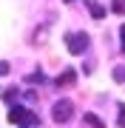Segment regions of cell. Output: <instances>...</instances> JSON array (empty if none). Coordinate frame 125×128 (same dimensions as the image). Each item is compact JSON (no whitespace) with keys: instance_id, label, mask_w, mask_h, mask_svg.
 Returning <instances> with one entry per match:
<instances>
[{"instance_id":"obj_6","label":"cell","mask_w":125,"mask_h":128,"mask_svg":"<svg viewBox=\"0 0 125 128\" xmlns=\"http://www.w3.org/2000/svg\"><path fill=\"white\" fill-rule=\"evenodd\" d=\"M83 122H85V125H91V128H105V122H102L97 114H85V117H83Z\"/></svg>"},{"instance_id":"obj_4","label":"cell","mask_w":125,"mask_h":128,"mask_svg":"<svg viewBox=\"0 0 125 128\" xmlns=\"http://www.w3.org/2000/svg\"><path fill=\"white\" fill-rule=\"evenodd\" d=\"M74 77H77L74 68H65L60 77H57V86H74Z\"/></svg>"},{"instance_id":"obj_7","label":"cell","mask_w":125,"mask_h":128,"mask_svg":"<svg viewBox=\"0 0 125 128\" xmlns=\"http://www.w3.org/2000/svg\"><path fill=\"white\" fill-rule=\"evenodd\" d=\"M111 12L114 14H125V0H114V3H111Z\"/></svg>"},{"instance_id":"obj_13","label":"cell","mask_w":125,"mask_h":128,"mask_svg":"<svg viewBox=\"0 0 125 128\" xmlns=\"http://www.w3.org/2000/svg\"><path fill=\"white\" fill-rule=\"evenodd\" d=\"M120 37H122V51H125V26L120 28Z\"/></svg>"},{"instance_id":"obj_8","label":"cell","mask_w":125,"mask_h":128,"mask_svg":"<svg viewBox=\"0 0 125 128\" xmlns=\"http://www.w3.org/2000/svg\"><path fill=\"white\" fill-rule=\"evenodd\" d=\"M3 97H6V102H14V100L20 97V88H9V91H6Z\"/></svg>"},{"instance_id":"obj_10","label":"cell","mask_w":125,"mask_h":128,"mask_svg":"<svg viewBox=\"0 0 125 128\" xmlns=\"http://www.w3.org/2000/svg\"><path fill=\"white\" fill-rule=\"evenodd\" d=\"M9 71H11V66L6 63V60H0V77H3V74H9Z\"/></svg>"},{"instance_id":"obj_11","label":"cell","mask_w":125,"mask_h":128,"mask_svg":"<svg viewBox=\"0 0 125 128\" xmlns=\"http://www.w3.org/2000/svg\"><path fill=\"white\" fill-rule=\"evenodd\" d=\"M117 122H120V128H125V105H120V120Z\"/></svg>"},{"instance_id":"obj_3","label":"cell","mask_w":125,"mask_h":128,"mask_svg":"<svg viewBox=\"0 0 125 128\" xmlns=\"http://www.w3.org/2000/svg\"><path fill=\"white\" fill-rule=\"evenodd\" d=\"M65 43H68V51L71 54H85V48H88V34L85 32H77V34H65Z\"/></svg>"},{"instance_id":"obj_2","label":"cell","mask_w":125,"mask_h":128,"mask_svg":"<svg viewBox=\"0 0 125 128\" xmlns=\"http://www.w3.org/2000/svg\"><path fill=\"white\" fill-rule=\"evenodd\" d=\"M51 117H54V122H68V120L74 117V102L71 100H57Z\"/></svg>"},{"instance_id":"obj_9","label":"cell","mask_w":125,"mask_h":128,"mask_svg":"<svg viewBox=\"0 0 125 128\" xmlns=\"http://www.w3.org/2000/svg\"><path fill=\"white\" fill-rule=\"evenodd\" d=\"M114 80L117 82H125V66H117V68H114Z\"/></svg>"},{"instance_id":"obj_14","label":"cell","mask_w":125,"mask_h":128,"mask_svg":"<svg viewBox=\"0 0 125 128\" xmlns=\"http://www.w3.org/2000/svg\"><path fill=\"white\" fill-rule=\"evenodd\" d=\"M65 3H71V0H65Z\"/></svg>"},{"instance_id":"obj_1","label":"cell","mask_w":125,"mask_h":128,"mask_svg":"<svg viewBox=\"0 0 125 128\" xmlns=\"http://www.w3.org/2000/svg\"><path fill=\"white\" fill-rule=\"evenodd\" d=\"M9 122L20 125V128H34V125H40V117L34 114L31 108H23V105H11V111H9Z\"/></svg>"},{"instance_id":"obj_12","label":"cell","mask_w":125,"mask_h":128,"mask_svg":"<svg viewBox=\"0 0 125 128\" xmlns=\"http://www.w3.org/2000/svg\"><path fill=\"white\" fill-rule=\"evenodd\" d=\"M28 80H31V82H46V77H43L40 71H37V74H31V77H28Z\"/></svg>"},{"instance_id":"obj_5","label":"cell","mask_w":125,"mask_h":128,"mask_svg":"<svg viewBox=\"0 0 125 128\" xmlns=\"http://www.w3.org/2000/svg\"><path fill=\"white\" fill-rule=\"evenodd\" d=\"M85 6L91 9V17H94V20H102V17H105V9H102V6H97L94 0H85Z\"/></svg>"}]
</instances>
